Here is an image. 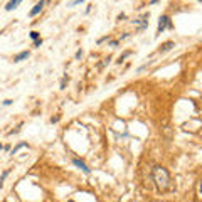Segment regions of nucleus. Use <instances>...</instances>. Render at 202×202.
I'll list each match as a JSON object with an SVG mask.
<instances>
[{
  "mask_svg": "<svg viewBox=\"0 0 202 202\" xmlns=\"http://www.w3.org/2000/svg\"><path fill=\"white\" fill-rule=\"evenodd\" d=\"M152 177H153V182L157 189L160 192H167L170 189V174L165 167H160V165H155L152 168Z\"/></svg>",
  "mask_w": 202,
  "mask_h": 202,
  "instance_id": "1",
  "label": "nucleus"
},
{
  "mask_svg": "<svg viewBox=\"0 0 202 202\" xmlns=\"http://www.w3.org/2000/svg\"><path fill=\"white\" fill-rule=\"evenodd\" d=\"M148 19H150V12H145L141 17L131 20V24L136 27V30H145V29L148 27Z\"/></svg>",
  "mask_w": 202,
  "mask_h": 202,
  "instance_id": "2",
  "label": "nucleus"
},
{
  "mask_svg": "<svg viewBox=\"0 0 202 202\" xmlns=\"http://www.w3.org/2000/svg\"><path fill=\"white\" fill-rule=\"evenodd\" d=\"M165 29H172V22H170V17L168 15H162L158 19V27H157V35H160Z\"/></svg>",
  "mask_w": 202,
  "mask_h": 202,
  "instance_id": "3",
  "label": "nucleus"
},
{
  "mask_svg": "<svg viewBox=\"0 0 202 202\" xmlns=\"http://www.w3.org/2000/svg\"><path fill=\"white\" fill-rule=\"evenodd\" d=\"M44 5H46V0H39V2H37V4L34 5L32 10L29 12V15H30V17H35V15H37V13H39L40 10H42V8H44Z\"/></svg>",
  "mask_w": 202,
  "mask_h": 202,
  "instance_id": "4",
  "label": "nucleus"
},
{
  "mask_svg": "<svg viewBox=\"0 0 202 202\" xmlns=\"http://www.w3.org/2000/svg\"><path fill=\"white\" fill-rule=\"evenodd\" d=\"M175 47V42L174 40H167V42H163L160 46V49H158V52L160 54H165V52H168V51H172Z\"/></svg>",
  "mask_w": 202,
  "mask_h": 202,
  "instance_id": "5",
  "label": "nucleus"
},
{
  "mask_svg": "<svg viewBox=\"0 0 202 202\" xmlns=\"http://www.w3.org/2000/svg\"><path fill=\"white\" fill-rule=\"evenodd\" d=\"M73 163L76 165V167H79V168H81V170H83V172H84L86 175H89V174H91V170L88 168V165H86V163H84L83 160H79V158H74V160H73Z\"/></svg>",
  "mask_w": 202,
  "mask_h": 202,
  "instance_id": "6",
  "label": "nucleus"
},
{
  "mask_svg": "<svg viewBox=\"0 0 202 202\" xmlns=\"http://www.w3.org/2000/svg\"><path fill=\"white\" fill-rule=\"evenodd\" d=\"M19 4H22V0H8V2H7V5H5V10L10 12V10H13V8H17Z\"/></svg>",
  "mask_w": 202,
  "mask_h": 202,
  "instance_id": "7",
  "label": "nucleus"
},
{
  "mask_svg": "<svg viewBox=\"0 0 202 202\" xmlns=\"http://www.w3.org/2000/svg\"><path fill=\"white\" fill-rule=\"evenodd\" d=\"M29 57V51H22V52H19L15 57H13V62H20V61H24Z\"/></svg>",
  "mask_w": 202,
  "mask_h": 202,
  "instance_id": "8",
  "label": "nucleus"
},
{
  "mask_svg": "<svg viewBox=\"0 0 202 202\" xmlns=\"http://www.w3.org/2000/svg\"><path fill=\"white\" fill-rule=\"evenodd\" d=\"M24 147H29V145H27L25 141H22V143H19L17 147H13V150H12V152H10V155H15V153H17V152H19V150H20V148H24Z\"/></svg>",
  "mask_w": 202,
  "mask_h": 202,
  "instance_id": "9",
  "label": "nucleus"
},
{
  "mask_svg": "<svg viewBox=\"0 0 202 202\" xmlns=\"http://www.w3.org/2000/svg\"><path fill=\"white\" fill-rule=\"evenodd\" d=\"M128 56H131V51H126V52H123V54L120 56V57H118V61H116V62H118V64H121V62L126 59Z\"/></svg>",
  "mask_w": 202,
  "mask_h": 202,
  "instance_id": "10",
  "label": "nucleus"
},
{
  "mask_svg": "<svg viewBox=\"0 0 202 202\" xmlns=\"http://www.w3.org/2000/svg\"><path fill=\"white\" fill-rule=\"evenodd\" d=\"M8 174H10V170H8V168H7V170L4 172V174H2V177H0V189L4 187V180L7 179V175H8Z\"/></svg>",
  "mask_w": 202,
  "mask_h": 202,
  "instance_id": "11",
  "label": "nucleus"
},
{
  "mask_svg": "<svg viewBox=\"0 0 202 202\" xmlns=\"http://www.w3.org/2000/svg\"><path fill=\"white\" fill-rule=\"evenodd\" d=\"M39 35H40L39 32H35V30H32V32H30V39H32V40H37V39H39Z\"/></svg>",
  "mask_w": 202,
  "mask_h": 202,
  "instance_id": "12",
  "label": "nucleus"
},
{
  "mask_svg": "<svg viewBox=\"0 0 202 202\" xmlns=\"http://www.w3.org/2000/svg\"><path fill=\"white\" fill-rule=\"evenodd\" d=\"M118 44H120V40H109V42H108V46L109 47H116Z\"/></svg>",
  "mask_w": 202,
  "mask_h": 202,
  "instance_id": "13",
  "label": "nucleus"
},
{
  "mask_svg": "<svg viewBox=\"0 0 202 202\" xmlns=\"http://www.w3.org/2000/svg\"><path fill=\"white\" fill-rule=\"evenodd\" d=\"M40 44H42V39H37V40H34V47H39Z\"/></svg>",
  "mask_w": 202,
  "mask_h": 202,
  "instance_id": "14",
  "label": "nucleus"
},
{
  "mask_svg": "<svg viewBox=\"0 0 202 202\" xmlns=\"http://www.w3.org/2000/svg\"><path fill=\"white\" fill-rule=\"evenodd\" d=\"M12 103H13L12 100H5V101H4V106H10V105H12Z\"/></svg>",
  "mask_w": 202,
  "mask_h": 202,
  "instance_id": "15",
  "label": "nucleus"
},
{
  "mask_svg": "<svg viewBox=\"0 0 202 202\" xmlns=\"http://www.w3.org/2000/svg\"><path fill=\"white\" fill-rule=\"evenodd\" d=\"M81 56H83V51H81V49H79V51L76 52V59H81Z\"/></svg>",
  "mask_w": 202,
  "mask_h": 202,
  "instance_id": "16",
  "label": "nucleus"
},
{
  "mask_svg": "<svg viewBox=\"0 0 202 202\" xmlns=\"http://www.w3.org/2000/svg\"><path fill=\"white\" fill-rule=\"evenodd\" d=\"M109 39V37H108V35H105V37H101L100 40H98V44H101V42H105V40H108Z\"/></svg>",
  "mask_w": 202,
  "mask_h": 202,
  "instance_id": "17",
  "label": "nucleus"
},
{
  "mask_svg": "<svg viewBox=\"0 0 202 202\" xmlns=\"http://www.w3.org/2000/svg\"><path fill=\"white\" fill-rule=\"evenodd\" d=\"M125 17H126L125 13H120V15H118V20H123V19H125Z\"/></svg>",
  "mask_w": 202,
  "mask_h": 202,
  "instance_id": "18",
  "label": "nucleus"
},
{
  "mask_svg": "<svg viewBox=\"0 0 202 202\" xmlns=\"http://www.w3.org/2000/svg\"><path fill=\"white\" fill-rule=\"evenodd\" d=\"M160 0H150V5H155V4H158Z\"/></svg>",
  "mask_w": 202,
  "mask_h": 202,
  "instance_id": "19",
  "label": "nucleus"
},
{
  "mask_svg": "<svg viewBox=\"0 0 202 202\" xmlns=\"http://www.w3.org/2000/svg\"><path fill=\"white\" fill-rule=\"evenodd\" d=\"M199 190H201V194H202V182H201V185H199Z\"/></svg>",
  "mask_w": 202,
  "mask_h": 202,
  "instance_id": "20",
  "label": "nucleus"
},
{
  "mask_svg": "<svg viewBox=\"0 0 202 202\" xmlns=\"http://www.w3.org/2000/svg\"><path fill=\"white\" fill-rule=\"evenodd\" d=\"M69 202H73V201H69Z\"/></svg>",
  "mask_w": 202,
  "mask_h": 202,
  "instance_id": "21",
  "label": "nucleus"
}]
</instances>
